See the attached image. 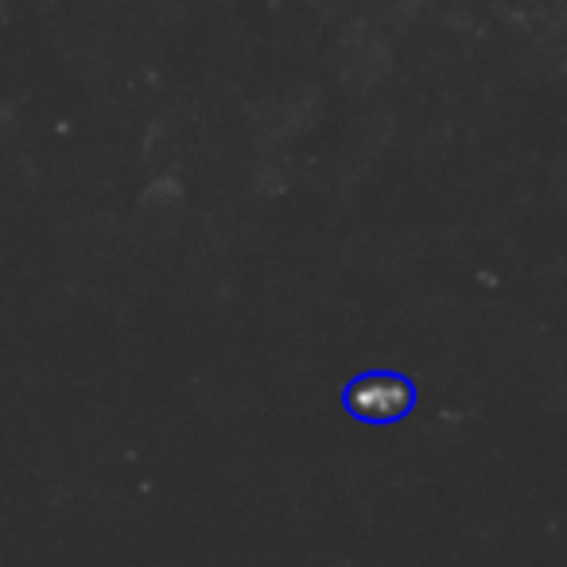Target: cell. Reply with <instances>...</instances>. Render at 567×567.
Masks as SVG:
<instances>
[{"label":"cell","instance_id":"1","mask_svg":"<svg viewBox=\"0 0 567 567\" xmlns=\"http://www.w3.org/2000/svg\"><path fill=\"white\" fill-rule=\"evenodd\" d=\"M347 401L362 420H396L409 409L412 389L409 381L393 378V373H373V378H362L350 385Z\"/></svg>","mask_w":567,"mask_h":567}]
</instances>
